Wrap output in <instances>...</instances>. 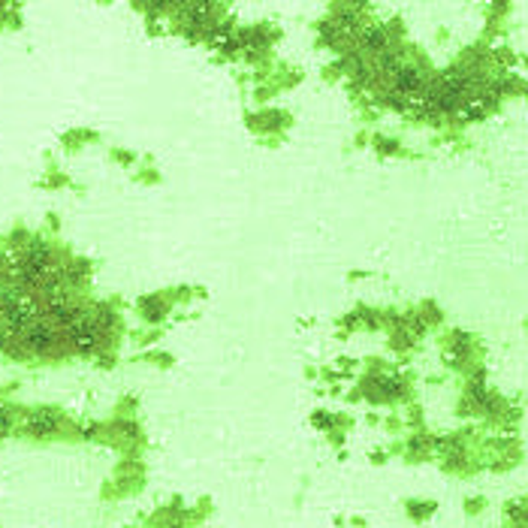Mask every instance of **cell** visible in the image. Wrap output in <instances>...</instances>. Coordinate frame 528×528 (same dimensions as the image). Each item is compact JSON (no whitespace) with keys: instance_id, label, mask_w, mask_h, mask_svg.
<instances>
[{"instance_id":"1","label":"cell","mask_w":528,"mask_h":528,"mask_svg":"<svg viewBox=\"0 0 528 528\" xmlns=\"http://www.w3.org/2000/svg\"><path fill=\"white\" fill-rule=\"evenodd\" d=\"M28 431H31V435H52V431H57V417H55L52 411H37V414H31Z\"/></svg>"}]
</instances>
